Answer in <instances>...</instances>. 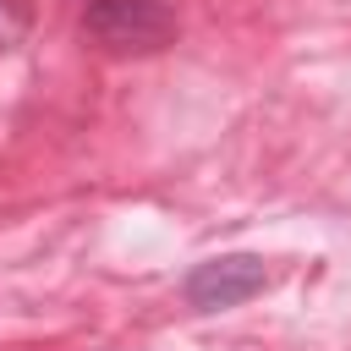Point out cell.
<instances>
[{
  "label": "cell",
  "mask_w": 351,
  "mask_h": 351,
  "mask_svg": "<svg viewBox=\"0 0 351 351\" xmlns=\"http://www.w3.org/2000/svg\"><path fill=\"white\" fill-rule=\"evenodd\" d=\"M82 27L121 55H148L176 38V16L165 0H88Z\"/></svg>",
  "instance_id": "6da1fadb"
},
{
  "label": "cell",
  "mask_w": 351,
  "mask_h": 351,
  "mask_svg": "<svg viewBox=\"0 0 351 351\" xmlns=\"http://www.w3.org/2000/svg\"><path fill=\"white\" fill-rule=\"evenodd\" d=\"M269 285V269L263 258L252 252H230V258H214V263H197L186 274V302L197 313H219V307H241L247 296H258Z\"/></svg>",
  "instance_id": "7a4b0ae2"
}]
</instances>
